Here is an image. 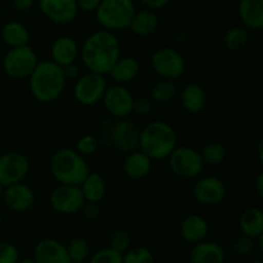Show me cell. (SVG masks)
I'll return each instance as SVG.
<instances>
[{"label": "cell", "mask_w": 263, "mask_h": 263, "mask_svg": "<svg viewBox=\"0 0 263 263\" xmlns=\"http://www.w3.org/2000/svg\"><path fill=\"white\" fill-rule=\"evenodd\" d=\"M121 57V44L115 32L98 30L90 33L80 46V59L87 71L108 74Z\"/></svg>", "instance_id": "1"}, {"label": "cell", "mask_w": 263, "mask_h": 263, "mask_svg": "<svg viewBox=\"0 0 263 263\" xmlns=\"http://www.w3.org/2000/svg\"><path fill=\"white\" fill-rule=\"evenodd\" d=\"M32 97L40 103H53L61 98L66 89L67 80L63 68L53 61H39L28 77Z\"/></svg>", "instance_id": "2"}, {"label": "cell", "mask_w": 263, "mask_h": 263, "mask_svg": "<svg viewBox=\"0 0 263 263\" xmlns=\"http://www.w3.org/2000/svg\"><path fill=\"white\" fill-rule=\"evenodd\" d=\"M176 146V130L166 121H152L140 130L138 149L152 161L167 159Z\"/></svg>", "instance_id": "3"}, {"label": "cell", "mask_w": 263, "mask_h": 263, "mask_svg": "<svg viewBox=\"0 0 263 263\" xmlns=\"http://www.w3.org/2000/svg\"><path fill=\"white\" fill-rule=\"evenodd\" d=\"M49 167L54 179L66 185H80L90 172L85 157L72 148H61L54 152Z\"/></svg>", "instance_id": "4"}, {"label": "cell", "mask_w": 263, "mask_h": 263, "mask_svg": "<svg viewBox=\"0 0 263 263\" xmlns=\"http://www.w3.org/2000/svg\"><path fill=\"white\" fill-rule=\"evenodd\" d=\"M135 10L133 0H102L94 13L103 30L116 32L127 30Z\"/></svg>", "instance_id": "5"}, {"label": "cell", "mask_w": 263, "mask_h": 263, "mask_svg": "<svg viewBox=\"0 0 263 263\" xmlns=\"http://www.w3.org/2000/svg\"><path fill=\"white\" fill-rule=\"evenodd\" d=\"M36 51L30 45L10 48L3 58L2 67L4 73L13 80H26L30 77L37 64Z\"/></svg>", "instance_id": "6"}, {"label": "cell", "mask_w": 263, "mask_h": 263, "mask_svg": "<svg viewBox=\"0 0 263 263\" xmlns=\"http://www.w3.org/2000/svg\"><path fill=\"white\" fill-rule=\"evenodd\" d=\"M167 159L172 174L185 180L197 179L204 168L200 153L192 146H176Z\"/></svg>", "instance_id": "7"}, {"label": "cell", "mask_w": 263, "mask_h": 263, "mask_svg": "<svg viewBox=\"0 0 263 263\" xmlns=\"http://www.w3.org/2000/svg\"><path fill=\"white\" fill-rule=\"evenodd\" d=\"M107 87L105 74L87 71L86 73L80 74L74 80L73 98L79 104L84 107H92L102 102Z\"/></svg>", "instance_id": "8"}, {"label": "cell", "mask_w": 263, "mask_h": 263, "mask_svg": "<svg viewBox=\"0 0 263 263\" xmlns=\"http://www.w3.org/2000/svg\"><path fill=\"white\" fill-rule=\"evenodd\" d=\"M151 64L157 76L163 80H171V81L179 80L186 69L184 55L176 49L168 48V46L154 50L151 57Z\"/></svg>", "instance_id": "9"}, {"label": "cell", "mask_w": 263, "mask_h": 263, "mask_svg": "<svg viewBox=\"0 0 263 263\" xmlns=\"http://www.w3.org/2000/svg\"><path fill=\"white\" fill-rule=\"evenodd\" d=\"M49 203L54 212L63 216H71L80 212L85 203V198L79 185L59 184L50 193Z\"/></svg>", "instance_id": "10"}, {"label": "cell", "mask_w": 263, "mask_h": 263, "mask_svg": "<svg viewBox=\"0 0 263 263\" xmlns=\"http://www.w3.org/2000/svg\"><path fill=\"white\" fill-rule=\"evenodd\" d=\"M134 95L125 85L115 84L108 86L103 95V107L112 117L121 120L133 115Z\"/></svg>", "instance_id": "11"}, {"label": "cell", "mask_w": 263, "mask_h": 263, "mask_svg": "<svg viewBox=\"0 0 263 263\" xmlns=\"http://www.w3.org/2000/svg\"><path fill=\"white\" fill-rule=\"evenodd\" d=\"M30 172V161L21 152H7L0 156V184L3 186L22 182Z\"/></svg>", "instance_id": "12"}, {"label": "cell", "mask_w": 263, "mask_h": 263, "mask_svg": "<svg viewBox=\"0 0 263 263\" xmlns=\"http://www.w3.org/2000/svg\"><path fill=\"white\" fill-rule=\"evenodd\" d=\"M193 195L199 204L212 207L221 204L225 200L228 187L220 177L199 176L193 185Z\"/></svg>", "instance_id": "13"}, {"label": "cell", "mask_w": 263, "mask_h": 263, "mask_svg": "<svg viewBox=\"0 0 263 263\" xmlns=\"http://www.w3.org/2000/svg\"><path fill=\"white\" fill-rule=\"evenodd\" d=\"M139 135L140 128L135 122L121 118L116 121L109 128V141L113 148L123 154L136 151L139 145Z\"/></svg>", "instance_id": "14"}, {"label": "cell", "mask_w": 263, "mask_h": 263, "mask_svg": "<svg viewBox=\"0 0 263 263\" xmlns=\"http://www.w3.org/2000/svg\"><path fill=\"white\" fill-rule=\"evenodd\" d=\"M39 7L46 20L61 26L73 22L80 12L76 0H39Z\"/></svg>", "instance_id": "15"}, {"label": "cell", "mask_w": 263, "mask_h": 263, "mask_svg": "<svg viewBox=\"0 0 263 263\" xmlns=\"http://www.w3.org/2000/svg\"><path fill=\"white\" fill-rule=\"evenodd\" d=\"M2 200L13 212L23 213L33 207L36 202V195L32 187L22 181L5 186Z\"/></svg>", "instance_id": "16"}, {"label": "cell", "mask_w": 263, "mask_h": 263, "mask_svg": "<svg viewBox=\"0 0 263 263\" xmlns=\"http://www.w3.org/2000/svg\"><path fill=\"white\" fill-rule=\"evenodd\" d=\"M32 258L35 263H71L66 244L54 238H44L36 243Z\"/></svg>", "instance_id": "17"}, {"label": "cell", "mask_w": 263, "mask_h": 263, "mask_svg": "<svg viewBox=\"0 0 263 263\" xmlns=\"http://www.w3.org/2000/svg\"><path fill=\"white\" fill-rule=\"evenodd\" d=\"M50 61L61 67L76 63L80 58V46L71 36H59L53 41L50 48Z\"/></svg>", "instance_id": "18"}, {"label": "cell", "mask_w": 263, "mask_h": 263, "mask_svg": "<svg viewBox=\"0 0 263 263\" xmlns=\"http://www.w3.org/2000/svg\"><path fill=\"white\" fill-rule=\"evenodd\" d=\"M226 252L216 241L202 240L193 244L189 252V263H225Z\"/></svg>", "instance_id": "19"}, {"label": "cell", "mask_w": 263, "mask_h": 263, "mask_svg": "<svg viewBox=\"0 0 263 263\" xmlns=\"http://www.w3.org/2000/svg\"><path fill=\"white\" fill-rule=\"evenodd\" d=\"M180 235L186 243L197 244L207 239L210 233V225L203 216L198 213H192L182 218L180 223Z\"/></svg>", "instance_id": "20"}, {"label": "cell", "mask_w": 263, "mask_h": 263, "mask_svg": "<svg viewBox=\"0 0 263 263\" xmlns=\"http://www.w3.org/2000/svg\"><path fill=\"white\" fill-rule=\"evenodd\" d=\"M180 103L185 112L190 115H199L207 105V92L200 84L189 82L180 91Z\"/></svg>", "instance_id": "21"}, {"label": "cell", "mask_w": 263, "mask_h": 263, "mask_svg": "<svg viewBox=\"0 0 263 263\" xmlns=\"http://www.w3.org/2000/svg\"><path fill=\"white\" fill-rule=\"evenodd\" d=\"M238 14L241 25L249 31L263 28V0H239Z\"/></svg>", "instance_id": "22"}, {"label": "cell", "mask_w": 263, "mask_h": 263, "mask_svg": "<svg viewBox=\"0 0 263 263\" xmlns=\"http://www.w3.org/2000/svg\"><path fill=\"white\" fill-rule=\"evenodd\" d=\"M152 167L153 161L139 149L126 154L123 161V172L131 180L145 179L151 174Z\"/></svg>", "instance_id": "23"}, {"label": "cell", "mask_w": 263, "mask_h": 263, "mask_svg": "<svg viewBox=\"0 0 263 263\" xmlns=\"http://www.w3.org/2000/svg\"><path fill=\"white\" fill-rule=\"evenodd\" d=\"M140 73V63L136 58L130 55H121L109 71V76L116 84L126 85L134 81Z\"/></svg>", "instance_id": "24"}, {"label": "cell", "mask_w": 263, "mask_h": 263, "mask_svg": "<svg viewBox=\"0 0 263 263\" xmlns=\"http://www.w3.org/2000/svg\"><path fill=\"white\" fill-rule=\"evenodd\" d=\"M159 26V18L154 10L151 9H141L135 10L131 20L128 30L136 36L140 37H148V36L153 35Z\"/></svg>", "instance_id": "25"}, {"label": "cell", "mask_w": 263, "mask_h": 263, "mask_svg": "<svg viewBox=\"0 0 263 263\" xmlns=\"http://www.w3.org/2000/svg\"><path fill=\"white\" fill-rule=\"evenodd\" d=\"M240 234L256 239L263 234V212L258 207H249L239 216Z\"/></svg>", "instance_id": "26"}, {"label": "cell", "mask_w": 263, "mask_h": 263, "mask_svg": "<svg viewBox=\"0 0 263 263\" xmlns=\"http://www.w3.org/2000/svg\"><path fill=\"white\" fill-rule=\"evenodd\" d=\"M79 186L86 202L100 203L107 195V182L97 172L90 171Z\"/></svg>", "instance_id": "27"}, {"label": "cell", "mask_w": 263, "mask_h": 263, "mask_svg": "<svg viewBox=\"0 0 263 263\" xmlns=\"http://www.w3.org/2000/svg\"><path fill=\"white\" fill-rule=\"evenodd\" d=\"M2 39L5 45L9 48L28 45L30 43V31L23 23L18 21H10L2 28Z\"/></svg>", "instance_id": "28"}, {"label": "cell", "mask_w": 263, "mask_h": 263, "mask_svg": "<svg viewBox=\"0 0 263 263\" xmlns=\"http://www.w3.org/2000/svg\"><path fill=\"white\" fill-rule=\"evenodd\" d=\"M251 31L243 25L230 27L225 32L222 37V44L229 51H240L243 50L249 43Z\"/></svg>", "instance_id": "29"}, {"label": "cell", "mask_w": 263, "mask_h": 263, "mask_svg": "<svg viewBox=\"0 0 263 263\" xmlns=\"http://www.w3.org/2000/svg\"><path fill=\"white\" fill-rule=\"evenodd\" d=\"M66 249L71 263H86L91 256V248H90L89 241L81 236L72 238L66 244Z\"/></svg>", "instance_id": "30"}, {"label": "cell", "mask_w": 263, "mask_h": 263, "mask_svg": "<svg viewBox=\"0 0 263 263\" xmlns=\"http://www.w3.org/2000/svg\"><path fill=\"white\" fill-rule=\"evenodd\" d=\"M202 161L204 166H220L223 163L226 158V148L223 144L218 143V141H211L207 143L199 152Z\"/></svg>", "instance_id": "31"}, {"label": "cell", "mask_w": 263, "mask_h": 263, "mask_svg": "<svg viewBox=\"0 0 263 263\" xmlns=\"http://www.w3.org/2000/svg\"><path fill=\"white\" fill-rule=\"evenodd\" d=\"M177 92V86L175 84V81L171 80H163L161 79L159 81H157L153 85V87L151 89V99L153 103H164L171 102L175 98Z\"/></svg>", "instance_id": "32"}, {"label": "cell", "mask_w": 263, "mask_h": 263, "mask_svg": "<svg viewBox=\"0 0 263 263\" xmlns=\"http://www.w3.org/2000/svg\"><path fill=\"white\" fill-rule=\"evenodd\" d=\"M231 251L238 257H249L256 252V240L251 236L240 234L231 241Z\"/></svg>", "instance_id": "33"}, {"label": "cell", "mask_w": 263, "mask_h": 263, "mask_svg": "<svg viewBox=\"0 0 263 263\" xmlns=\"http://www.w3.org/2000/svg\"><path fill=\"white\" fill-rule=\"evenodd\" d=\"M122 263H154V256L146 247H134L122 254Z\"/></svg>", "instance_id": "34"}, {"label": "cell", "mask_w": 263, "mask_h": 263, "mask_svg": "<svg viewBox=\"0 0 263 263\" xmlns=\"http://www.w3.org/2000/svg\"><path fill=\"white\" fill-rule=\"evenodd\" d=\"M109 248L117 253L123 254L131 248V235L122 229L113 231L109 236Z\"/></svg>", "instance_id": "35"}, {"label": "cell", "mask_w": 263, "mask_h": 263, "mask_svg": "<svg viewBox=\"0 0 263 263\" xmlns=\"http://www.w3.org/2000/svg\"><path fill=\"white\" fill-rule=\"evenodd\" d=\"M99 146H100L99 139H98L95 135H90V134H87V135L81 136V138L77 140L76 148L74 149H76L82 157H91L97 153Z\"/></svg>", "instance_id": "36"}, {"label": "cell", "mask_w": 263, "mask_h": 263, "mask_svg": "<svg viewBox=\"0 0 263 263\" xmlns=\"http://www.w3.org/2000/svg\"><path fill=\"white\" fill-rule=\"evenodd\" d=\"M87 263H122V254L108 247L94 252L87 259Z\"/></svg>", "instance_id": "37"}, {"label": "cell", "mask_w": 263, "mask_h": 263, "mask_svg": "<svg viewBox=\"0 0 263 263\" xmlns=\"http://www.w3.org/2000/svg\"><path fill=\"white\" fill-rule=\"evenodd\" d=\"M21 258L20 251L10 241H0V263H17Z\"/></svg>", "instance_id": "38"}, {"label": "cell", "mask_w": 263, "mask_h": 263, "mask_svg": "<svg viewBox=\"0 0 263 263\" xmlns=\"http://www.w3.org/2000/svg\"><path fill=\"white\" fill-rule=\"evenodd\" d=\"M153 109V102L148 97L134 98L133 113L138 116H148Z\"/></svg>", "instance_id": "39"}, {"label": "cell", "mask_w": 263, "mask_h": 263, "mask_svg": "<svg viewBox=\"0 0 263 263\" xmlns=\"http://www.w3.org/2000/svg\"><path fill=\"white\" fill-rule=\"evenodd\" d=\"M100 205L99 203H95V202H86L82 204L81 210H80V213L84 216V218H86L87 221H94L97 218H99L100 216Z\"/></svg>", "instance_id": "40"}, {"label": "cell", "mask_w": 263, "mask_h": 263, "mask_svg": "<svg viewBox=\"0 0 263 263\" xmlns=\"http://www.w3.org/2000/svg\"><path fill=\"white\" fill-rule=\"evenodd\" d=\"M62 68H63V73L67 81H74L81 74V71H80V67L77 66V63H71L66 67H62Z\"/></svg>", "instance_id": "41"}, {"label": "cell", "mask_w": 263, "mask_h": 263, "mask_svg": "<svg viewBox=\"0 0 263 263\" xmlns=\"http://www.w3.org/2000/svg\"><path fill=\"white\" fill-rule=\"evenodd\" d=\"M76 2L80 10L87 13H94L97 10V8L99 7L102 0H76Z\"/></svg>", "instance_id": "42"}, {"label": "cell", "mask_w": 263, "mask_h": 263, "mask_svg": "<svg viewBox=\"0 0 263 263\" xmlns=\"http://www.w3.org/2000/svg\"><path fill=\"white\" fill-rule=\"evenodd\" d=\"M146 9H151L157 12L159 9H163L164 7H167L170 3V0H139Z\"/></svg>", "instance_id": "43"}, {"label": "cell", "mask_w": 263, "mask_h": 263, "mask_svg": "<svg viewBox=\"0 0 263 263\" xmlns=\"http://www.w3.org/2000/svg\"><path fill=\"white\" fill-rule=\"evenodd\" d=\"M35 0H13V7L18 12H27L33 7Z\"/></svg>", "instance_id": "44"}, {"label": "cell", "mask_w": 263, "mask_h": 263, "mask_svg": "<svg viewBox=\"0 0 263 263\" xmlns=\"http://www.w3.org/2000/svg\"><path fill=\"white\" fill-rule=\"evenodd\" d=\"M254 190L258 194V197H263V174L259 172L254 179Z\"/></svg>", "instance_id": "45"}, {"label": "cell", "mask_w": 263, "mask_h": 263, "mask_svg": "<svg viewBox=\"0 0 263 263\" xmlns=\"http://www.w3.org/2000/svg\"><path fill=\"white\" fill-rule=\"evenodd\" d=\"M17 263H35L32 257H21Z\"/></svg>", "instance_id": "46"}, {"label": "cell", "mask_w": 263, "mask_h": 263, "mask_svg": "<svg viewBox=\"0 0 263 263\" xmlns=\"http://www.w3.org/2000/svg\"><path fill=\"white\" fill-rule=\"evenodd\" d=\"M262 146H263V140H259V143H258V158H259V161H261V163H262V161H263Z\"/></svg>", "instance_id": "47"}, {"label": "cell", "mask_w": 263, "mask_h": 263, "mask_svg": "<svg viewBox=\"0 0 263 263\" xmlns=\"http://www.w3.org/2000/svg\"><path fill=\"white\" fill-rule=\"evenodd\" d=\"M3 193H4V186H3V185L0 184V200L3 199Z\"/></svg>", "instance_id": "48"}, {"label": "cell", "mask_w": 263, "mask_h": 263, "mask_svg": "<svg viewBox=\"0 0 263 263\" xmlns=\"http://www.w3.org/2000/svg\"><path fill=\"white\" fill-rule=\"evenodd\" d=\"M249 263H263L261 259H253V261H251Z\"/></svg>", "instance_id": "49"}, {"label": "cell", "mask_w": 263, "mask_h": 263, "mask_svg": "<svg viewBox=\"0 0 263 263\" xmlns=\"http://www.w3.org/2000/svg\"><path fill=\"white\" fill-rule=\"evenodd\" d=\"M3 223V216H2V212H0V226H2Z\"/></svg>", "instance_id": "50"}]
</instances>
